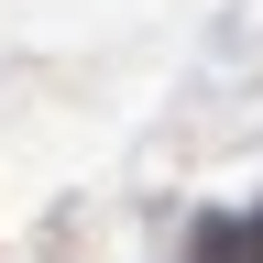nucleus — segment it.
<instances>
[{
	"label": "nucleus",
	"instance_id": "f03ea898",
	"mask_svg": "<svg viewBox=\"0 0 263 263\" xmlns=\"http://www.w3.org/2000/svg\"><path fill=\"white\" fill-rule=\"evenodd\" d=\"M241 252H252V263H263V209H252V219H241Z\"/></svg>",
	"mask_w": 263,
	"mask_h": 263
},
{
	"label": "nucleus",
	"instance_id": "f257e3e1",
	"mask_svg": "<svg viewBox=\"0 0 263 263\" xmlns=\"http://www.w3.org/2000/svg\"><path fill=\"white\" fill-rule=\"evenodd\" d=\"M197 263H252L241 252V219H197Z\"/></svg>",
	"mask_w": 263,
	"mask_h": 263
}]
</instances>
